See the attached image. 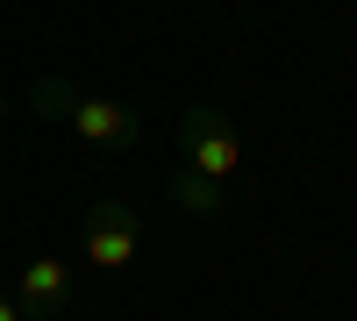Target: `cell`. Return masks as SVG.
<instances>
[{"instance_id": "1", "label": "cell", "mask_w": 357, "mask_h": 321, "mask_svg": "<svg viewBox=\"0 0 357 321\" xmlns=\"http://www.w3.org/2000/svg\"><path fill=\"white\" fill-rule=\"evenodd\" d=\"M29 107H36L43 122H65L79 143H93V150H136V136H143V114L129 100L79 93V86H65V79H36L29 86Z\"/></svg>"}, {"instance_id": "2", "label": "cell", "mask_w": 357, "mask_h": 321, "mask_svg": "<svg viewBox=\"0 0 357 321\" xmlns=\"http://www.w3.org/2000/svg\"><path fill=\"white\" fill-rule=\"evenodd\" d=\"M178 150H186V171H200V179H236L243 171V129H236L229 107H207L193 100L186 114H178Z\"/></svg>"}, {"instance_id": "3", "label": "cell", "mask_w": 357, "mask_h": 321, "mask_svg": "<svg viewBox=\"0 0 357 321\" xmlns=\"http://www.w3.org/2000/svg\"><path fill=\"white\" fill-rule=\"evenodd\" d=\"M136 250H143L136 208H129V200H100V208L86 214V228H79V257H86L93 272H129Z\"/></svg>"}, {"instance_id": "4", "label": "cell", "mask_w": 357, "mask_h": 321, "mask_svg": "<svg viewBox=\"0 0 357 321\" xmlns=\"http://www.w3.org/2000/svg\"><path fill=\"white\" fill-rule=\"evenodd\" d=\"M72 293H79V285H72V265H65V257H29L22 279H15V300L36 314V321H50L57 307H72Z\"/></svg>"}, {"instance_id": "5", "label": "cell", "mask_w": 357, "mask_h": 321, "mask_svg": "<svg viewBox=\"0 0 357 321\" xmlns=\"http://www.w3.org/2000/svg\"><path fill=\"white\" fill-rule=\"evenodd\" d=\"M172 200H178L186 214H222V208H229V186H222V179H200V171L178 164V171H172Z\"/></svg>"}, {"instance_id": "6", "label": "cell", "mask_w": 357, "mask_h": 321, "mask_svg": "<svg viewBox=\"0 0 357 321\" xmlns=\"http://www.w3.org/2000/svg\"><path fill=\"white\" fill-rule=\"evenodd\" d=\"M0 321H36V314H29V307H22L15 293H0Z\"/></svg>"}, {"instance_id": "7", "label": "cell", "mask_w": 357, "mask_h": 321, "mask_svg": "<svg viewBox=\"0 0 357 321\" xmlns=\"http://www.w3.org/2000/svg\"><path fill=\"white\" fill-rule=\"evenodd\" d=\"M0 122H8V93H0Z\"/></svg>"}]
</instances>
